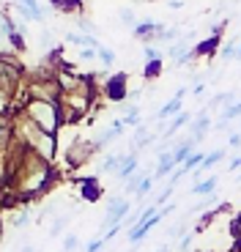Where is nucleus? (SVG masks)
I'll use <instances>...</instances> for the list:
<instances>
[{"label":"nucleus","mask_w":241,"mask_h":252,"mask_svg":"<svg viewBox=\"0 0 241 252\" xmlns=\"http://www.w3.org/2000/svg\"><path fill=\"white\" fill-rule=\"evenodd\" d=\"M0 233H3V230H0Z\"/></svg>","instance_id":"41"},{"label":"nucleus","mask_w":241,"mask_h":252,"mask_svg":"<svg viewBox=\"0 0 241 252\" xmlns=\"http://www.w3.org/2000/svg\"><path fill=\"white\" fill-rule=\"evenodd\" d=\"M184 96H186V88H178V94H176V96H173V99H170V101H167L165 107L159 110V113H156V118H159V121H167V118H176V115H178V113H181V101H184Z\"/></svg>","instance_id":"5"},{"label":"nucleus","mask_w":241,"mask_h":252,"mask_svg":"<svg viewBox=\"0 0 241 252\" xmlns=\"http://www.w3.org/2000/svg\"><path fill=\"white\" fill-rule=\"evenodd\" d=\"M159 71H162V58L159 61H148L143 74H146V80H153V77H159Z\"/></svg>","instance_id":"19"},{"label":"nucleus","mask_w":241,"mask_h":252,"mask_svg":"<svg viewBox=\"0 0 241 252\" xmlns=\"http://www.w3.org/2000/svg\"><path fill=\"white\" fill-rule=\"evenodd\" d=\"M219 55H222V61H239V44H225Z\"/></svg>","instance_id":"20"},{"label":"nucleus","mask_w":241,"mask_h":252,"mask_svg":"<svg viewBox=\"0 0 241 252\" xmlns=\"http://www.w3.org/2000/svg\"><path fill=\"white\" fill-rule=\"evenodd\" d=\"M126 214H129V200H123V197H113V200L107 203V211H104L102 227H104V230H110L113 225H120Z\"/></svg>","instance_id":"2"},{"label":"nucleus","mask_w":241,"mask_h":252,"mask_svg":"<svg viewBox=\"0 0 241 252\" xmlns=\"http://www.w3.org/2000/svg\"><path fill=\"white\" fill-rule=\"evenodd\" d=\"M41 47H52V31H41Z\"/></svg>","instance_id":"31"},{"label":"nucleus","mask_w":241,"mask_h":252,"mask_svg":"<svg viewBox=\"0 0 241 252\" xmlns=\"http://www.w3.org/2000/svg\"><path fill=\"white\" fill-rule=\"evenodd\" d=\"M148 176H151V173H146V170H143V173H137V176H134V178H129V181H126V192H129V195H132V192H134V195H137L140 184L146 181Z\"/></svg>","instance_id":"18"},{"label":"nucleus","mask_w":241,"mask_h":252,"mask_svg":"<svg viewBox=\"0 0 241 252\" xmlns=\"http://www.w3.org/2000/svg\"><path fill=\"white\" fill-rule=\"evenodd\" d=\"M50 3L58 8V11H80V8H83L80 0H50Z\"/></svg>","instance_id":"17"},{"label":"nucleus","mask_w":241,"mask_h":252,"mask_svg":"<svg viewBox=\"0 0 241 252\" xmlns=\"http://www.w3.org/2000/svg\"><path fill=\"white\" fill-rule=\"evenodd\" d=\"M230 170H241V157H236L233 162H230Z\"/></svg>","instance_id":"35"},{"label":"nucleus","mask_w":241,"mask_h":252,"mask_svg":"<svg viewBox=\"0 0 241 252\" xmlns=\"http://www.w3.org/2000/svg\"><path fill=\"white\" fill-rule=\"evenodd\" d=\"M186 124H192V115H189V113H178L176 118H173L170 124H167V129H165V134H162V140L167 143V140H170L173 134H176L178 129H181V126H186Z\"/></svg>","instance_id":"9"},{"label":"nucleus","mask_w":241,"mask_h":252,"mask_svg":"<svg viewBox=\"0 0 241 252\" xmlns=\"http://www.w3.org/2000/svg\"><path fill=\"white\" fill-rule=\"evenodd\" d=\"M80 187H83V200H99L102 197V187L96 178H80Z\"/></svg>","instance_id":"8"},{"label":"nucleus","mask_w":241,"mask_h":252,"mask_svg":"<svg viewBox=\"0 0 241 252\" xmlns=\"http://www.w3.org/2000/svg\"><path fill=\"white\" fill-rule=\"evenodd\" d=\"M216 184H219V176H209L206 181H197L195 187H192V195H214V189H216Z\"/></svg>","instance_id":"12"},{"label":"nucleus","mask_w":241,"mask_h":252,"mask_svg":"<svg viewBox=\"0 0 241 252\" xmlns=\"http://www.w3.org/2000/svg\"><path fill=\"white\" fill-rule=\"evenodd\" d=\"M162 33H165V28L156 25L153 19H143V22H140V25L134 28V36H137V38H151V36H153V38H159Z\"/></svg>","instance_id":"6"},{"label":"nucleus","mask_w":241,"mask_h":252,"mask_svg":"<svg viewBox=\"0 0 241 252\" xmlns=\"http://www.w3.org/2000/svg\"><path fill=\"white\" fill-rule=\"evenodd\" d=\"M99 61H102L104 66H113V63H115V52L107 50V47H99Z\"/></svg>","instance_id":"22"},{"label":"nucleus","mask_w":241,"mask_h":252,"mask_svg":"<svg viewBox=\"0 0 241 252\" xmlns=\"http://www.w3.org/2000/svg\"><path fill=\"white\" fill-rule=\"evenodd\" d=\"M239 132H241V129H239Z\"/></svg>","instance_id":"42"},{"label":"nucleus","mask_w":241,"mask_h":252,"mask_svg":"<svg viewBox=\"0 0 241 252\" xmlns=\"http://www.w3.org/2000/svg\"><path fill=\"white\" fill-rule=\"evenodd\" d=\"M167 6H170V8H181V6H184V0H170Z\"/></svg>","instance_id":"36"},{"label":"nucleus","mask_w":241,"mask_h":252,"mask_svg":"<svg viewBox=\"0 0 241 252\" xmlns=\"http://www.w3.org/2000/svg\"><path fill=\"white\" fill-rule=\"evenodd\" d=\"M228 145H230V148H239V145H241V132H233V134H230V137H228Z\"/></svg>","instance_id":"30"},{"label":"nucleus","mask_w":241,"mask_h":252,"mask_svg":"<svg viewBox=\"0 0 241 252\" xmlns=\"http://www.w3.org/2000/svg\"><path fill=\"white\" fill-rule=\"evenodd\" d=\"M126 74H123V71H118V74H113L107 80V85H104V96H107L110 101H123L126 99L129 94H132V91L126 88Z\"/></svg>","instance_id":"3"},{"label":"nucleus","mask_w":241,"mask_h":252,"mask_svg":"<svg viewBox=\"0 0 241 252\" xmlns=\"http://www.w3.org/2000/svg\"><path fill=\"white\" fill-rule=\"evenodd\" d=\"M216 47H219V38L211 36V38H206V41H200V44L192 47V52H195V58H209V55L216 52Z\"/></svg>","instance_id":"11"},{"label":"nucleus","mask_w":241,"mask_h":252,"mask_svg":"<svg viewBox=\"0 0 241 252\" xmlns=\"http://www.w3.org/2000/svg\"><path fill=\"white\" fill-rule=\"evenodd\" d=\"M123 162H126V154H113V157H107V159L102 162V167H99V170H102V173H104V170H115V173H118Z\"/></svg>","instance_id":"15"},{"label":"nucleus","mask_w":241,"mask_h":252,"mask_svg":"<svg viewBox=\"0 0 241 252\" xmlns=\"http://www.w3.org/2000/svg\"><path fill=\"white\" fill-rule=\"evenodd\" d=\"M222 159H225V148H216V151L206 154L203 164L197 167V176H200V173H203V170H211V167H214V164H219V162H222Z\"/></svg>","instance_id":"14"},{"label":"nucleus","mask_w":241,"mask_h":252,"mask_svg":"<svg viewBox=\"0 0 241 252\" xmlns=\"http://www.w3.org/2000/svg\"><path fill=\"white\" fill-rule=\"evenodd\" d=\"M209 129H211V118H209V110H203V113L192 121V137H195V140H203Z\"/></svg>","instance_id":"7"},{"label":"nucleus","mask_w":241,"mask_h":252,"mask_svg":"<svg viewBox=\"0 0 241 252\" xmlns=\"http://www.w3.org/2000/svg\"><path fill=\"white\" fill-rule=\"evenodd\" d=\"M236 118H241V99L236 101V104H230L228 110H222V118L216 121V129H228L230 126V121H236Z\"/></svg>","instance_id":"10"},{"label":"nucleus","mask_w":241,"mask_h":252,"mask_svg":"<svg viewBox=\"0 0 241 252\" xmlns=\"http://www.w3.org/2000/svg\"><path fill=\"white\" fill-rule=\"evenodd\" d=\"M178 247H181V250H189V247H192V233H189V236H184Z\"/></svg>","instance_id":"34"},{"label":"nucleus","mask_w":241,"mask_h":252,"mask_svg":"<svg viewBox=\"0 0 241 252\" xmlns=\"http://www.w3.org/2000/svg\"><path fill=\"white\" fill-rule=\"evenodd\" d=\"M22 252H36V250H33V247H22Z\"/></svg>","instance_id":"37"},{"label":"nucleus","mask_w":241,"mask_h":252,"mask_svg":"<svg viewBox=\"0 0 241 252\" xmlns=\"http://www.w3.org/2000/svg\"><path fill=\"white\" fill-rule=\"evenodd\" d=\"M156 252H167V244H165V247H159V250H156Z\"/></svg>","instance_id":"38"},{"label":"nucleus","mask_w":241,"mask_h":252,"mask_svg":"<svg viewBox=\"0 0 241 252\" xmlns=\"http://www.w3.org/2000/svg\"><path fill=\"white\" fill-rule=\"evenodd\" d=\"M25 115L38 126V129H44L47 134H55L60 121H63L60 118V104H58V101H44V99H28Z\"/></svg>","instance_id":"1"},{"label":"nucleus","mask_w":241,"mask_h":252,"mask_svg":"<svg viewBox=\"0 0 241 252\" xmlns=\"http://www.w3.org/2000/svg\"><path fill=\"white\" fill-rule=\"evenodd\" d=\"M63 227H66V217H58V220L52 222V227H50V236H60Z\"/></svg>","instance_id":"25"},{"label":"nucleus","mask_w":241,"mask_h":252,"mask_svg":"<svg viewBox=\"0 0 241 252\" xmlns=\"http://www.w3.org/2000/svg\"><path fill=\"white\" fill-rule=\"evenodd\" d=\"M236 181H241V173H239V178H236Z\"/></svg>","instance_id":"40"},{"label":"nucleus","mask_w":241,"mask_h":252,"mask_svg":"<svg viewBox=\"0 0 241 252\" xmlns=\"http://www.w3.org/2000/svg\"><path fill=\"white\" fill-rule=\"evenodd\" d=\"M192 94H195V96H203V94H206V82H195Z\"/></svg>","instance_id":"33"},{"label":"nucleus","mask_w":241,"mask_h":252,"mask_svg":"<svg viewBox=\"0 0 241 252\" xmlns=\"http://www.w3.org/2000/svg\"><path fill=\"white\" fill-rule=\"evenodd\" d=\"M25 225H30V211H22V214H17V217H14V222H11L14 230H22Z\"/></svg>","instance_id":"21"},{"label":"nucleus","mask_w":241,"mask_h":252,"mask_svg":"<svg viewBox=\"0 0 241 252\" xmlns=\"http://www.w3.org/2000/svg\"><path fill=\"white\" fill-rule=\"evenodd\" d=\"M173 187H176V184H167V187H165V189H162V192H159V195H156V197H153V206H162V203H165V200H167V197H170V195H173Z\"/></svg>","instance_id":"24"},{"label":"nucleus","mask_w":241,"mask_h":252,"mask_svg":"<svg viewBox=\"0 0 241 252\" xmlns=\"http://www.w3.org/2000/svg\"><path fill=\"white\" fill-rule=\"evenodd\" d=\"M77 247H80V239H77L74 233H69V236H63V252H74Z\"/></svg>","instance_id":"23"},{"label":"nucleus","mask_w":241,"mask_h":252,"mask_svg":"<svg viewBox=\"0 0 241 252\" xmlns=\"http://www.w3.org/2000/svg\"><path fill=\"white\" fill-rule=\"evenodd\" d=\"M96 55H99V50H93V47H83V50H80V58H83V61H96Z\"/></svg>","instance_id":"27"},{"label":"nucleus","mask_w":241,"mask_h":252,"mask_svg":"<svg viewBox=\"0 0 241 252\" xmlns=\"http://www.w3.org/2000/svg\"><path fill=\"white\" fill-rule=\"evenodd\" d=\"M134 170H137V157H129V154H126V162L120 164V170L115 173V176H118L120 181H123V178H132V173H134Z\"/></svg>","instance_id":"16"},{"label":"nucleus","mask_w":241,"mask_h":252,"mask_svg":"<svg viewBox=\"0 0 241 252\" xmlns=\"http://www.w3.org/2000/svg\"><path fill=\"white\" fill-rule=\"evenodd\" d=\"M120 19L123 22H134V11L132 8H120Z\"/></svg>","instance_id":"32"},{"label":"nucleus","mask_w":241,"mask_h":252,"mask_svg":"<svg viewBox=\"0 0 241 252\" xmlns=\"http://www.w3.org/2000/svg\"><path fill=\"white\" fill-rule=\"evenodd\" d=\"M17 8L22 11L25 22H44V8L38 0H17Z\"/></svg>","instance_id":"4"},{"label":"nucleus","mask_w":241,"mask_h":252,"mask_svg":"<svg viewBox=\"0 0 241 252\" xmlns=\"http://www.w3.org/2000/svg\"><path fill=\"white\" fill-rule=\"evenodd\" d=\"M123 124H126V126H137V124H140V107H132V110H129V115L123 118Z\"/></svg>","instance_id":"26"},{"label":"nucleus","mask_w":241,"mask_h":252,"mask_svg":"<svg viewBox=\"0 0 241 252\" xmlns=\"http://www.w3.org/2000/svg\"><path fill=\"white\" fill-rule=\"evenodd\" d=\"M173 167H176V162H173V154H159V164H156V181H162V178L167 176V173H173Z\"/></svg>","instance_id":"13"},{"label":"nucleus","mask_w":241,"mask_h":252,"mask_svg":"<svg viewBox=\"0 0 241 252\" xmlns=\"http://www.w3.org/2000/svg\"><path fill=\"white\" fill-rule=\"evenodd\" d=\"M143 55H146V61H159V58H162V52L153 50V47H146V50H143Z\"/></svg>","instance_id":"28"},{"label":"nucleus","mask_w":241,"mask_h":252,"mask_svg":"<svg viewBox=\"0 0 241 252\" xmlns=\"http://www.w3.org/2000/svg\"><path fill=\"white\" fill-rule=\"evenodd\" d=\"M104 241H107V239H96V241H90V244L85 247V252H99V250L104 247Z\"/></svg>","instance_id":"29"},{"label":"nucleus","mask_w":241,"mask_h":252,"mask_svg":"<svg viewBox=\"0 0 241 252\" xmlns=\"http://www.w3.org/2000/svg\"><path fill=\"white\" fill-rule=\"evenodd\" d=\"M239 61H241V47H239Z\"/></svg>","instance_id":"39"}]
</instances>
